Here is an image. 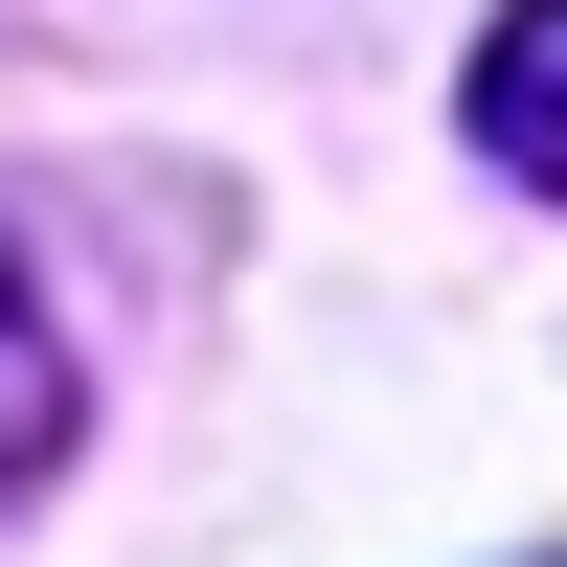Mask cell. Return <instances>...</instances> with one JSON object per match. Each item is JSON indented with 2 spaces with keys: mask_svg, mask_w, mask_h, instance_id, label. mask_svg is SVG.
Segmentation results:
<instances>
[{
  "mask_svg": "<svg viewBox=\"0 0 567 567\" xmlns=\"http://www.w3.org/2000/svg\"><path fill=\"white\" fill-rule=\"evenodd\" d=\"M45 454H69V341H45V272L0 250V499H23Z\"/></svg>",
  "mask_w": 567,
  "mask_h": 567,
  "instance_id": "obj_2",
  "label": "cell"
},
{
  "mask_svg": "<svg viewBox=\"0 0 567 567\" xmlns=\"http://www.w3.org/2000/svg\"><path fill=\"white\" fill-rule=\"evenodd\" d=\"M477 159L523 205H567V0H499L477 23Z\"/></svg>",
  "mask_w": 567,
  "mask_h": 567,
  "instance_id": "obj_1",
  "label": "cell"
}]
</instances>
